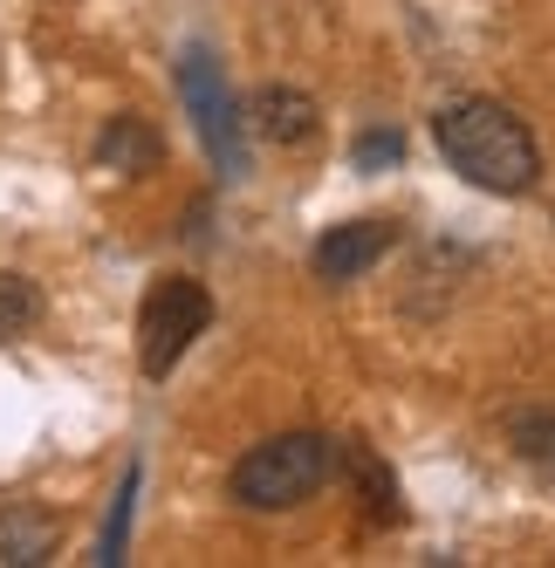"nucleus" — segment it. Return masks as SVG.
Instances as JSON below:
<instances>
[{"label":"nucleus","instance_id":"nucleus-1","mask_svg":"<svg viewBox=\"0 0 555 568\" xmlns=\"http://www.w3.org/2000/svg\"><path fill=\"white\" fill-rule=\"evenodd\" d=\"M432 144H440V158L473 192L522 199V192L542 185V144L501 97H453V103H440L432 110Z\"/></svg>","mask_w":555,"mask_h":568},{"label":"nucleus","instance_id":"nucleus-2","mask_svg":"<svg viewBox=\"0 0 555 568\" xmlns=\"http://www.w3.org/2000/svg\"><path fill=\"white\" fill-rule=\"evenodd\" d=\"M336 459H343V445L330 432H274L233 459L226 500L248 514H295L336 479Z\"/></svg>","mask_w":555,"mask_h":568},{"label":"nucleus","instance_id":"nucleus-3","mask_svg":"<svg viewBox=\"0 0 555 568\" xmlns=\"http://www.w3.org/2000/svg\"><path fill=\"white\" fill-rule=\"evenodd\" d=\"M179 103L192 116V131H200L206 158H213V172L233 185V179H248V103L226 90V69L213 49H179Z\"/></svg>","mask_w":555,"mask_h":568},{"label":"nucleus","instance_id":"nucleus-4","mask_svg":"<svg viewBox=\"0 0 555 568\" xmlns=\"http://www.w3.org/2000/svg\"><path fill=\"white\" fill-rule=\"evenodd\" d=\"M213 329V295H206V281H192V274H158L144 302H138V371L158 384V377H172L185 349L200 343Z\"/></svg>","mask_w":555,"mask_h":568},{"label":"nucleus","instance_id":"nucleus-5","mask_svg":"<svg viewBox=\"0 0 555 568\" xmlns=\"http://www.w3.org/2000/svg\"><path fill=\"white\" fill-rule=\"evenodd\" d=\"M405 240V226L391 220V213H371V220H336L315 233V247H309V267L323 288H350V281H364L391 247Z\"/></svg>","mask_w":555,"mask_h":568},{"label":"nucleus","instance_id":"nucleus-6","mask_svg":"<svg viewBox=\"0 0 555 568\" xmlns=\"http://www.w3.org/2000/svg\"><path fill=\"white\" fill-rule=\"evenodd\" d=\"M336 473H350V486H356V514H364V527H405V494H398V473L384 466V453H377L371 438H343Z\"/></svg>","mask_w":555,"mask_h":568},{"label":"nucleus","instance_id":"nucleus-7","mask_svg":"<svg viewBox=\"0 0 555 568\" xmlns=\"http://www.w3.org/2000/svg\"><path fill=\"white\" fill-rule=\"evenodd\" d=\"M248 131L282 144V151H302V144H315V131H323V110H315V97L295 90V83H268L248 103Z\"/></svg>","mask_w":555,"mask_h":568},{"label":"nucleus","instance_id":"nucleus-8","mask_svg":"<svg viewBox=\"0 0 555 568\" xmlns=\"http://www.w3.org/2000/svg\"><path fill=\"white\" fill-rule=\"evenodd\" d=\"M90 158L103 172H117V179H144V172H158L165 165V138H158L138 110H117L110 124L97 131V144H90Z\"/></svg>","mask_w":555,"mask_h":568},{"label":"nucleus","instance_id":"nucleus-9","mask_svg":"<svg viewBox=\"0 0 555 568\" xmlns=\"http://www.w3.org/2000/svg\"><path fill=\"white\" fill-rule=\"evenodd\" d=\"M56 548H62V520L49 507H34V500L0 507V561L34 568V561H56Z\"/></svg>","mask_w":555,"mask_h":568},{"label":"nucleus","instance_id":"nucleus-10","mask_svg":"<svg viewBox=\"0 0 555 568\" xmlns=\"http://www.w3.org/2000/svg\"><path fill=\"white\" fill-rule=\"evenodd\" d=\"M138 486H144V466L131 459L124 479H117V494H110V520H103V535H97V555H90V561H103V568L124 561V548H131V514H138Z\"/></svg>","mask_w":555,"mask_h":568},{"label":"nucleus","instance_id":"nucleus-11","mask_svg":"<svg viewBox=\"0 0 555 568\" xmlns=\"http://www.w3.org/2000/svg\"><path fill=\"white\" fill-rule=\"evenodd\" d=\"M34 322H42V288H34L28 274L0 267V343H21Z\"/></svg>","mask_w":555,"mask_h":568},{"label":"nucleus","instance_id":"nucleus-12","mask_svg":"<svg viewBox=\"0 0 555 568\" xmlns=\"http://www.w3.org/2000/svg\"><path fill=\"white\" fill-rule=\"evenodd\" d=\"M507 445H514V459H522V466H535L542 479H555V412L507 418Z\"/></svg>","mask_w":555,"mask_h":568},{"label":"nucleus","instance_id":"nucleus-13","mask_svg":"<svg viewBox=\"0 0 555 568\" xmlns=\"http://www.w3.org/2000/svg\"><path fill=\"white\" fill-rule=\"evenodd\" d=\"M405 165V131L398 124H371V131H356L350 138V172H398Z\"/></svg>","mask_w":555,"mask_h":568}]
</instances>
